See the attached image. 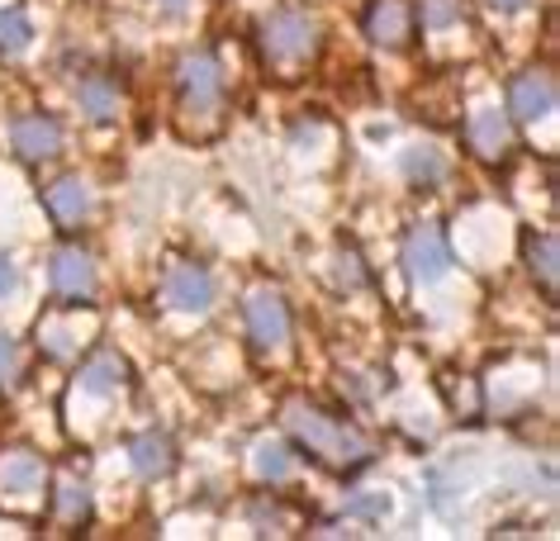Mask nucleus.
<instances>
[{
	"label": "nucleus",
	"mask_w": 560,
	"mask_h": 541,
	"mask_svg": "<svg viewBox=\"0 0 560 541\" xmlns=\"http://www.w3.org/2000/svg\"><path fill=\"white\" fill-rule=\"evenodd\" d=\"M285 427H290V433H295L314 456H324V461H332V466H361V461L371 456L366 437H361L357 427L332 423L328 413H318V409H310V404H290V409H285Z\"/></svg>",
	"instance_id": "nucleus-1"
},
{
	"label": "nucleus",
	"mask_w": 560,
	"mask_h": 541,
	"mask_svg": "<svg viewBox=\"0 0 560 541\" xmlns=\"http://www.w3.org/2000/svg\"><path fill=\"white\" fill-rule=\"evenodd\" d=\"M176 91H180V109L186 115H214L223 101V72L209 52H190L176 67Z\"/></svg>",
	"instance_id": "nucleus-2"
},
{
	"label": "nucleus",
	"mask_w": 560,
	"mask_h": 541,
	"mask_svg": "<svg viewBox=\"0 0 560 541\" xmlns=\"http://www.w3.org/2000/svg\"><path fill=\"white\" fill-rule=\"evenodd\" d=\"M261 48L271 62H304L318 48V30L300 10H280V15L261 24Z\"/></svg>",
	"instance_id": "nucleus-3"
},
{
	"label": "nucleus",
	"mask_w": 560,
	"mask_h": 541,
	"mask_svg": "<svg viewBox=\"0 0 560 541\" xmlns=\"http://www.w3.org/2000/svg\"><path fill=\"white\" fill-rule=\"evenodd\" d=\"M247 332H252V342H257L261 352L285 346V338H290V309H285V299H280L276 290H257V295L247 299Z\"/></svg>",
	"instance_id": "nucleus-4"
},
{
	"label": "nucleus",
	"mask_w": 560,
	"mask_h": 541,
	"mask_svg": "<svg viewBox=\"0 0 560 541\" xmlns=\"http://www.w3.org/2000/svg\"><path fill=\"white\" fill-rule=\"evenodd\" d=\"M404 267H409V275L418 285H432V281H442V275H446V267H452V252H446L442 233L432 224L409 233V243H404Z\"/></svg>",
	"instance_id": "nucleus-5"
},
{
	"label": "nucleus",
	"mask_w": 560,
	"mask_h": 541,
	"mask_svg": "<svg viewBox=\"0 0 560 541\" xmlns=\"http://www.w3.org/2000/svg\"><path fill=\"white\" fill-rule=\"evenodd\" d=\"M166 304L180 314H205L209 304H214V281H209V271L195 267V261H176V267L166 271Z\"/></svg>",
	"instance_id": "nucleus-6"
},
{
	"label": "nucleus",
	"mask_w": 560,
	"mask_h": 541,
	"mask_svg": "<svg viewBox=\"0 0 560 541\" xmlns=\"http://www.w3.org/2000/svg\"><path fill=\"white\" fill-rule=\"evenodd\" d=\"M10 138H15V152L38 162V157H52V152L62 148V124L52 115H24V119H15Z\"/></svg>",
	"instance_id": "nucleus-7"
},
{
	"label": "nucleus",
	"mask_w": 560,
	"mask_h": 541,
	"mask_svg": "<svg viewBox=\"0 0 560 541\" xmlns=\"http://www.w3.org/2000/svg\"><path fill=\"white\" fill-rule=\"evenodd\" d=\"M513 115L517 119H546L556 109V77L551 72H523L513 81Z\"/></svg>",
	"instance_id": "nucleus-8"
},
{
	"label": "nucleus",
	"mask_w": 560,
	"mask_h": 541,
	"mask_svg": "<svg viewBox=\"0 0 560 541\" xmlns=\"http://www.w3.org/2000/svg\"><path fill=\"white\" fill-rule=\"evenodd\" d=\"M409 5L404 0H371L366 10V38L381 48H399L404 38H409Z\"/></svg>",
	"instance_id": "nucleus-9"
},
{
	"label": "nucleus",
	"mask_w": 560,
	"mask_h": 541,
	"mask_svg": "<svg viewBox=\"0 0 560 541\" xmlns=\"http://www.w3.org/2000/svg\"><path fill=\"white\" fill-rule=\"evenodd\" d=\"M44 490V461L34 451H10L0 461V498H30Z\"/></svg>",
	"instance_id": "nucleus-10"
},
{
	"label": "nucleus",
	"mask_w": 560,
	"mask_h": 541,
	"mask_svg": "<svg viewBox=\"0 0 560 541\" xmlns=\"http://www.w3.org/2000/svg\"><path fill=\"white\" fill-rule=\"evenodd\" d=\"M52 290L67 299H86L95 290V267L86 252H77V247H67V252L52 257Z\"/></svg>",
	"instance_id": "nucleus-11"
},
{
	"label": "nucleus",
	"mask_w": 560,
	"mask_h": 541,
	"mask_svg": "<svg viewBox=\"0 0 560 541\" xmlns=\"http://www.w3.org/2000/svg\"><path fill=\"white\" fill-rule=\"evenodd\" d=\"M48 210L62 219V224H81L91 214V186L81 176H62L58 186L48 190Z\"/></svg>",
	"instance_id": "nucleus-12"
},
{
	"label": "nucleus",
	"mask_w": 560,
	"mask_h": 541,
	"mask_svg": "<svg viewBox=\"0 0 560 541\" xmlns=\"http://www.w3.org/2000/svg\"><path fill=\"white\" fill-rule=\"evenodd\" d=\"M509 115H499V109H480V115H470V148L480 152V157H499L503 148H509Z\"/></svg>",
	"instance_id": "nucleus-13"
},
{
	"label": "nucleus",
	"mask_w": 560,
	"mask_h": 541,
	"mask_svg": "<svg viewBox=\"0 0 560 541\" xmlns=\"http://www.w3.org/2000/svg\"><path fill=\"white\" fill-rule=\"evenodd\" d=\"M129 456H133V470H138V475H143V480H162L166 470L176 466L172 442H166L162 433H143V437H138L133 447H129Z\"/></svg>",
	"instance_id": "nucleus-14"
},
{
	"label": "nucleus",
	"mask_w": 560,
	"mask_h": 541,
	"mask_svg": "<svg viewBox=\"0 0 560 541\" xmlns=\"http://www.w3.org/2000/svg\"><path fill=\"white\" fill-rule=\"evenodd\" d=\"M124 376H129V366H124L115 352H101L95 361H86V366H81V390L95 395V399H105V395L119 390Z\"/></svg>",
	"instance_id": "nucleus-15"
},
{
	"label": "nucleus",
	"mask_w": 560,
	"mask_h": 541,
	"mask_svg": "<svg viewBox=\"0 0 560 541\" xmlns=\"http://www.w3.org/2000/svg\"><path fill=\"white\" fill-rule=\"evenodd\" d=\"M523 252H527V267H532V275L546 285V290H556V267H560V247H556V238L551 233H527V243H523Z\"/></svg>",
	"instance_id": "nucleus-16"
},
{
	"label": "nucleus",
	"mask_w": 560,
	"mask_h": 541,
	"mask_svg": "<svg viewBox=\"0 0 560 541\" xmlns=\"http://www.w3.org/2000/svg\"><path fill=\"white\" fill-rule=\"evenodd\" d=\"M81 109H86L91 119H115L119 109V91L109 77H86L81 81Z\"/></svg>",
	"instance_id": "nucleus-17"
},
{
	"label": "nucleus",
	"mask_w": 560,
	"mask_h": 541,
	"mask_svg": "<svg viewBox=\"0 0 560 541\" xmlns=\"http://www.w3.org/2000/svg\"><path fill=\"white\" fill-rule=\"evenodd\" d=\"M34 44V24L24 10H0V58H20Z\"/></svg>",
	"instance_id": "nucleus-18"
},
{
	"label": "nucleus",
	"mask_w": 560,
	"mask_h": 541,
	"mask_svg": "<svg viewBox=\"0 0 560 541\" xmlns=\"http://www.w3.org/2000/svg\"><path fill=\"white\" fill-rule=\"evenodd\" d=\"M404 176L413 180V186H438L446 176V162L438 148H409L404 152Z\"/></svg>",
	"instance_id": "nucleus-19"
},
{
	"label": "nucleus",
	"mask_w": 560,
	"mask_h": 541,
	"mask_svg": "<svg viewBox=\"0 0 560 541\" xmlns=\"http://www.w3.org/2000/svg\"><path fill=\"white\" fill-rule=\"evenodd\" d=\"M252 466H257L261 480H285L290 475V447L285 442H257V451H252Z\"/></svg>",
	"instance_id": "nucleus-20"
},
{
	"label": "nucleus",
	"mask_w": 560,
	"mask_h": 541,
	"mask_svg": "<svg viewBox=\"0 0 560 541\" xmlns=\"http://www.w3.org/2000/svg\"><path fill=\"white\" fill-rule=\"evenodd\" d=\"M58 513L67 522H81L91 513V494H86V484H77V480H62L58 484Z\"/></svg>",
	"instance_id": "nucleus-21"
},
{
	"label": "nucleus",
	"mask_w": 560,
	"mask_h": 541,
	"mask_svg": "<svg viewBox=\"0 0 560 541\" xmlns=\"http://www.w3.org/2000/svg\"><path fill=\"white\" fill-rule=\"evenodd\" d=\"M460 20V0H423V24L428 30H452Z\"/></svg>",
	"instance_id": "nucleus-22"
},
{
	"label": "nucleus",
	"mask_w": 560,
	"mask_h": 541,
	"mask_svg": "<svg viewBox=\"0 0 560 541\" xmlns=\"http://www.w3.org/2000/svg\"><path fill=\"white\" fill-rule=\"evenodd\" d=\"M15 366H20L15 342H10V338H0V380H10V376H15Z\"/></svg>",
	"instance_id": "nucleus-23"
},
{
	"label": "nucleus",
	"mask_w": 560,
	"mask_h": 541,
	"mask_svg": "<svg viewBox=\"0 0 560 541\" xmlns=\"http://www.w3.org/2000/svg\"><path fill=\"white\" fill-rule=\"evenodd\" d=\"M352 513H366V518H381V513H385V498H357Z\"/></svg>",
	"instance_id": "nucleus-24"
},
{
	"label": "nucleus",
	"mask_w": 560,
	"mask_h": 541,
	"mask_svg": "<svg viewBox=\"0 0 560 541\" xmlns=\"http://www.w3.org/2000/svg\"><path fill=\"white\" fill-rule=\"evenodd\" d=\"M15 285V267H10V257H0V295Z\"/></svg>",
	"instance_id": "nucleus-25"
},
{
	"label": "nucleus",
	"mask_w": 560,
	"mask_h": 541,
	"mask_svg": "<svg viewBox=\"0 0 560 541\" xmlns=\"http://www.w3.org/2000/svg\"><path fill=\"white\" fill-rule=\"evenodd\" d=\"M485 5H489V10H503V15H513V10H523L527 0H485Z\"/></svg>",
	"instance_id": "nucleus-26"
},
{
	"label": "nucleus",
	"mask_w": 560,
	"mask_h": 541,
	"mask_svg": "<svg viewBox=\"0 0 560 541\" xmlns=\"http://www.w3.org/2000/svg\"><path fill=\"white\" fill-rule=\"evenodd\" d=\"M180 5H186V0H166V10H180Z\"/></svg>",
	"instance_id": "nucleus-27"
}]
</instances>
